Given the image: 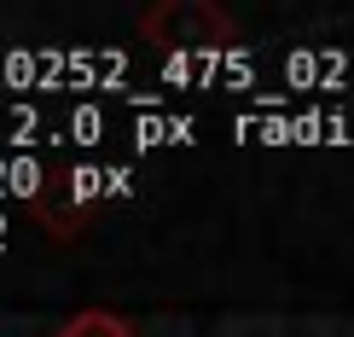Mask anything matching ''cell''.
Returning a JSON list of instances; mask_svg holds the SVG:
<instances>
[{
    "label": "cell",
    "instance_id": "obj_1",
    "mask_svg": "<svg viewBox=\"0 0 354 337\" xmlns=\"http://www.w3.org/2000/svg\"><path fill=\"white\" fill-rule=\"evenodd\" d=\"M140 29L157 47H227V41H239V24L215 12L209 0H169V6L145 12Z\"/></svg>",
    "mask_w": 354,
    "mask_h": 337
},
{
    "label": "cell",
    "instance_id": "obj_2",
    "mask_svg": "<svg viewBox=\"0 0 354 337\" xmlns=\"http://www.w3.org/2000/svg\"><path fill=\"white\" fill-rule=\"evenodd\" d=\"M58 337H134V326L111 309H87V314H70Z\"/></svg>",
    "mask_w": 354,
    "mask_h": 337
}]
</instances>
